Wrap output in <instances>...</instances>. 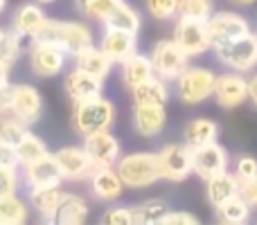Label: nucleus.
Segmentation results:
<instances>
[{"label":"nucleus","mask_w":257,"mask_h":225,"mask_svg":"<svg viewBox=\"0 0 257 225\" xmlns=\"http://www.w3.org/2000/svg\"><path fill=\"white\" fill-rule=\"evenodd\" d=\"M32 41L52 43L57 48L66 50L70 57L81 52L84 48L93 45V30L81 21H61V18H45L43 25L34 34Z\"/></svg>","instance_id":"nucleus-1"},{"label":"nucleus","mask_w":257,"mask_h":225,"mask_svg":"<svg viewBox=\"0 0 257 225\" xmlns=\"http://www.w3.org/2000/svg\"><path fill=\"white\" fill-rule=\"evenodd\" d=\"M117 119V108L104 95H97L93 99L75 102L72 106V131L79 137H86L90 133L111 131Z\"/></svg>","instance_id":"nucleus-2"},{"label":"nucleus","mask_w":257,"mask_h":225,"mask_svg":"<svg viewBox=\"0 0 257 225\" xmlns=\"http://www.w3.org/2000/svg\"><path fill=\"white\" fill-rule=\"evenodd\" d=\"M115 171L120 173L126 189H147L158 180H163L158 153H151V151H136V153L120 155V160L115 162Z\"/></svg>","instance_id":"nucleus-3"},{"label":"nucleus","mask_w":257,"mask_h":225,"mask_svg":"<svg viewBox=\"0 0 257 225\" xmlns=\"http://www.w3.org/2000/svg\"><path fill=\"white\" fill-rule=\"evenodd\" d=\"M174 84H176V95L183 104L199 106V104L212 99L214 84H217V72L203 66H187Z\"/></svg>","instance_id":"nucleus-4"},{"label":"nucleus","mask_w":257,"mask_h":225,"mask_svg":"<svg viewBox=\"0 0 257 225\" xmlns=\"http://www.w3.org/2000/svg\"><path fill=\"white\" fill-rule=\"evenodd\" d=\"M214 57L219 59V63L228 68V70L235 72H250L257 66V34L248 32V34H241L232 41L214 45Z\"/></svg>","instance_id":"nucleus-5"},{"label":"nucleus","mask_w":257,"mask_h":225,"mask_svg":"<svg viewBox=\"0 0 257 225\" xmlns=\"http://www.w3.org/2000/svg\"><path fill=\"white\" fill-rule=\"evenodd\" d=\"M70 54L66 50L57 48L52 43H43V41H32L30 52H27V61H30L32 75H36L39 79H52L59 77L66 70Z\"/></svg>","instance_id":"nucleus-6"},{"label":"nucleus","mask_w":257,"mask_h":225,"mask_svg":"<svg viewBox=\"0 0 257 225\" xmlns=\"http://www.w3.org/2000/svg\"><path fill=\"white\" fill-rule=\"evenodd\" d=\"M149 59L154 63V72L158 77H163L165 81H169V84H174L183 75V70L190 66V57L178 48L174 39L156 41L154 48H151Z\"/></svg>","instance_id":"nucleus-7"},{"label":"nucleus","mask_w":257,"mask_h":225,"mask_svg":"<svg viewBox=\"0 0 257 225\" xmlns=\"http://www.w3.org/2000/svg\"><path fill=\"white\" fill-rule=\"evenodd\" d=\"M172 39L176 41V45L190 59L192 57H201V54H205L208 50H212L208 23H205V21H196V18L176 16Z\"/></svg>","instance_id":"nucleus-8"},{"label":"nucleus","mask_w":257,"mask_h":225,"mask_svg":"<svg viewBox=\"0 0 257 225\" xmlns=\"http://www.w3.org/2000/svg\"><path fill=\"white\" fill-rule=\"evenodd\" d=\"M158 162L163 180L169 182H183L194 173L192 167V146L185 142H169L158 151Z\"/></svg>","instance_id":"nucleus-9"},{"label":"nucleus","mask_w":257,"mask_h":225,"mask_svg":"<svg viewBox=\"0 0 257 225\" xmlns=\"http://www.w3.org/2000/svg\"><path fill=\"white\" fill-rule=\"evenodd\" d=\"M52 158L57 162L59 171H61V178L66 182H84L93 176V164H90L88 155H86L84 146L77 144H68L61 146V149L52 151Z\"/></svg>","instance_id":"nucleus-10"},{"label":"nucleus","mask_w":257,"mask_h":225,"mask_svg":"<svg viewBox=\"0 0 257 225\" xmlns=\"http://www.w3.org/2000/svg\"><path fill=\"white\" fill-rule=\"evenodd\" d=\"M84 151L88 155L93 169H102V167H115V162L122 155V144L111 131H99V133H90L84 137Z\"/></svg>","instance_id":"nucleus-11"},{"label":"nucleus","mask_w":257,"mask_h":225,"mask_svg":"<svg viewBox=\"0 0 257 225\" xmlns=\"http://www.w3.org/2000/svg\"><path fill=\"white\" fill-rule=\"evenodd\" d=\"M212 99L221 108H239L241 104L248 102V77L244 72L228 70L223 75H217Z\"/></svg>","instance_id":"nucleus-12"},{"label":"nucleus","mask_w":257,"mask_h":225,"mask_svg":"<svg viewBox=\"0 0 257 225\" xmlns=\"http://www.w3.org/2000/svg\"><path fill=\"white\" fill-rule=\"evenodd\" d=\"M9 113L16 115L27 126H32L43 115V95L32 84L12 86V106H9Z\"/></svg>","instance_id":"nucleus-13"},{"label":"nucleus","mask_w":257,"mask_h":225,"mask_svg":"<svg viewBox=\"0 0 257 225\" xmlns=\"http://www.w3.org/2000/svg\"><path fill=\"white\" fill-rule=\"evenodd\" d=\"M192 167H194L196 176L208 180L214 173L230 169V153L223 144H219V140L210 142V144H203L199 149H192Z\"/></svg>","instance_id":"nucleus-14"},{"label":"nucleus","mask_w":257,"mask_h":225,"mask_svg":"<svg viewBox=\"0 0 257 225\" xmlns=\"http://www.w3.org/2000/svg\"><path fill=\"white\" fill-rule=\"evenodd\" d=\"M205 23H208L212 48L219 43H226V41L237 39V36H241V34L253 32L250 30V23L237 12H214Z\"/></svg>","instance_id":"nucleus-15"},{"label":"nucleus","mask_w":257,"mask_h":225,"mask_svg":"<svg viewBox=\"0 0 257 225\" xmlns=\"http://www.w3.org/2000/svg\"><path fill=\"white\" fill-rule=\"evenodd\" d=\"M131 122L138 135L158 137L167 128V108L165 104H133Z\"/></svg>","instance_id":"nucleus-16"},{"label":"nucleus","mask_w":257,"mask_h":225,"mask_svg":"<svg viewBox=\"0 0 257 225\" xmlns=\"http://www.w3.org/2000/svg\"><path fill=\"white\" fill-rule=\"evenodd\" d=\"M63 198H66L63 185H45V187H30L27 189L30 209H34L41 221H45V223H54L57 209Z\"/></svg>","instance_id":"nucleus-17"},{"label":"nucleus","mask_w":257,"mask_h":225,"mask_svg":"<svg viewBox=\"0 0 257 225\" xmlns=\"http://www.w3.org/2000/svg\"><path fill=\"white\" fill-rule=\"evenodd\" d=\"M88 182H90V194L106 205L117 203L126 191V185L122 182V178H120V173L115 171V167L95 169L93 176L88 178Z\"/></svg>","instance_id":"nucleus-18"},{"label":"nucleus","mask_w":257,"mask_h":225,"mask_svg":"<svg viewBox=\"0 0 257 225\" xmlns=\"http://www.w3.org/2000/svg\"><path fill=\"white\" fill-rule=\"evenodd\" d=\"M63 90H66L68 99L72 104L84 102V99H93L97 95H104V79L88 75V72L79 70V68H70L63 77Z\"/></svg>","instance_id":"nucleus-19"},{"label":"nucleus","mask_w":257,"mask_h":225,"mask_svg":"<svg viewBox=\"0 0 257 225\" xmlns=\"http://www.w3.org/2000/svg\"><path fill=\"white\" fill-rule=\"evenodd\" d=\"M99 48L104 50V54H106L115 66H120L122 61H126L128 57H133V54L138 52V34L104 27V34H102V39H99Z\"/></svg>","instance_id":"nucleus-20"},{"label":"nucleus","mask_w":257,"mask_h":225,"mask_svg":"<svg viewBox=\"0 0 257 225\" xmlns=\"http://www.w3.org/2000/svg\"><path fill=\"white\" fill-rule=\"evenodd\" d=\"M45 18L48 16H45V12H43V5H39L36 0L34 3H23L12 12L9 30L21 34L23 39H34V34L39 32V27L43 25Z\"/></svg>","instance_id":"nucleus-21"},{"label":"nucleus","mask_w":257,"mask_h":225,"mask_svg":"<svg viewBox=\"0 0 257 225\" xmlns=\"http://www.w3.org/2000/svg\"><path fill=\"white\" fill-rule=\"evenodd\" d=\"M21 180H23V185L30 189V187L61 185L63 178H61V171H59L57 162H54V158L48 155V158H41L32 164H23L21 167Z\"/></svg>","instance_id":"nucleus-22"},{"label":"nucleus","mask_w":257,"mask_h":225,"mask_svg":"<svg viewBox=\"0 0 257 225\" xmlns=\"http://www.w3.org/2000/svg\"><path fill=\"white\" fill-rule=\"evenodd\" d=\"M72 61H75V68L97 77V79H106V77L111 75L113 66H115V63L104 54V50L95 43L88 45V48H84L81 52H77L75 57H72Z\"/></svg>","instance_id":"nucleus-23"},{"label":"nucleus","mask_w":257,"mask_h":225,"mask_svg":"<svg viewBox=\"0 0 257 225\" xmlns=\"http://www.w3.org/2000/svg\"><path fill=\"white\" fill-rule=\"evenodd\" d=\"M219 140V124L210 117H194L183 126V142L192 149Z\"/></svg>","instance_id":"nucleus-24"},{"label":"nucleus","mask_w":257,"mask_h":225,"mask_svg":"<svg viewBox=\"0 0 257 225\" xmlns=\"http://www.w3.org/2000/svg\"><path fill=\"white\" fill-rule=\"evenodd\" d=\"M235 194H239V180H237V176L230 169H226L221 173H214V176H210L205 180V196H208V203L212 207L221 205L223 200H228Z\"/></svg>","instance_id":"nucleus-25"},{"label":"nucleus","mask_w":257,"mask_h":225,"mask_svg":"<svg viewBox=\"0 0 257 225\" xmlns=\"http://www.w3.org/2000/svg\"><path fill=\"white\" fill-rule=\"evenodd\" d=\"M90 216V203L79 194H72V191H66V198L61 200L57 209V216H54V223L61 225H84Z\"/></svg>","instance_id":"nucleus-26"},{"label":"nucleus","mask_w":257,"mask_h":225,"mask_svg":"<svg viewBox=\"0 0 257 225\" xmlns=\"http://www.w3.org/2000/svg\"><path fill=\"white\" fill-rule=\"evenodd\" d=\"M154 63H151V59L147 57V54H140L136 52L133 57H128L126 61L120 63V77H122V84L126 86L128 90L136 88L138 84H142V81H147L149 77H154Z\"/></svg>","instance_id":"nucleus-27"},{"label":"nucleus","mask_w":257,"mask_h":225,"mask_svg":"<svg viewBox=\"0 0 257 225\" xmlns=\"http://www.w3.org/2000/svg\"><path fill=\"white\" fill-rule=\"evenodd\" d=\"M169 95H172L169 93V81H165L158 75L149 77L147 81L131 88L133 104H167Z\"/></svg>","instance_id":"nucleus-28"},{"label":"nucleus","mask_w":257,"mask_h":225,"mask_svg":"<svg viewBox=\"0 0 257 225\" xmlns=\"http://www.w3.org/2000/svg\"><path fill=\"white\" fill-rule=\"evenodd\" d=\"M30 218V203L18 191L0 196V225H21Z\"/></svg>","instance_id":"nucleus-29"},{"label":"nucleus","mask_w":257,"mask_h":225,"mask_svg":"<svg viewBox=\"0 0 257 225\" xmlns=\"http://www.w3.org/2000/svg\"><path fill=\"white\" fill-rule=\"evenodd\" d=\"M214 209H217L219 223H226V225H244L250 221V214H253V209L248 207V203L239 194L230 196V198L223 200Z\"/></svg>","instance_id":"nucleus-30"},{"label":"nucleus","mask_w":257,"mask_h":225,"mask_svg":"<svg viewBox=\"0 0 257 225\" xmlns=\"http://www.w3.org/2000/svg\"><path fill=\"white\" fill-rule=\"evenodd\" d=\"M104 27H111V30H122V32H131L138 34L142 27V14L138 12L133 5H128L126 0L115 9V12L108 16V21L104 23Z\"/></svg>","instance_id":"nucleus-31"},{"label":"nucleus","mask_w":257,"mask_h":225,"mask_svg":"<svg viewBox=\"0 0 257 225\" xmlns=\"http://www.w3.org/2000/svg\"><path fill=\"white\" fill-rule=\"evenodd\" d=\"M48 155H52V151H50V146L45 144L43 140H41L36 133H27L25 137H23V142L16 146V160H18V167H23V164H32L36 162V160L41 158H48Z\"/></svg>","instance_id":"nucleus-32"},{"label":"nucleus","mask_w":257,"mask_h":225,"mask_svg":"<svg viewBox=\"0 0 257 225\" xmlns=\"http://www.w3.org/2000/svg\"><path fill=\"white\" fill-rule=\"evenodd\" d=\"M167 212H169V205L165 200L149 198L133 207V221L138 225H163Z\"/></svg>","instance_id":"nucleus-33"},{"label":"nucleus","mask_w":257,"mask_h":225,"mask_svg":"<svg viewBox=\"0 0 257 225\" xmlns=\"http://www.w3.org/2000/svg\"><path fill=\"white\" fill-rule=\"evenodd\" d=\"M124 0H75V7L81 16H86L88 21L95 23H106L108 16L115 12Z\"/></svg>","instance_id":"nucleus-34"},{"label":"nucleus","mask_w":257,"mask_h":225,"mask_svg":"<svg viewBox=\"0 0 257 225\" xmlns=\"http://www.w3.org/2000/svg\"><path fill=\"white\" fill-rule=\"evenodd\" d=\"M27 133H30V126L25 122H21L16 115H12V113L0 115V142L3 144L16 149Z\"/></svg>","instance_id":"nucleus-35"},{"label":"nucleus","mask_w":257,"mask_h":225,"mask_svg":"<svg viewBox=\"0 0 257 225\" xmlns=\"http://www.w3.org/2000/svg\"><path fill=\"white\" fill-rule=\"evenodd\" d=\"M21 57H23V36L16 34L14 30H5V34L0 36V61H5L7 66L14 68Z\"/></svg>","instance_id":"nucleus-36"},{"label":"nucleus","mask_w":257,"mask_h":225,"mask_svg":"<svg viewBox=\"0 0 257 225\" xmlns=\"http://www.w3.org/2000/svg\"><path fill=\"white\" fill-rule=\"evenodd\" d=\"M214 14V0H178V16L208 21Z\"/></svg>","instance_id":"nucleus-37"},{"label":"nucleus","mask_w":257,"mask_h":225,"mask_svg":"<svg viewBox=\"0 0 257 225\" xmlns=\"http://www.w3.org/2000/svg\"><path fill=\"white\" fill-rule=\"evenodd\" d=\"M147 14L156 21H172L178 16V0H145Z\"/></svg>","instance_id":"nucleus-38"},{"label":"nucleus","mask_w":257,"mask_h":225,"mask_svg":"<svg viewBox=\"0 0 257 225\" xmlns=\"http://www.w3.org/2000/svg\"><path fill=\"white\" fill-rule=\"evenodd\" d=\"M104 225H133V207H126V205H108V209L102 214L99 218Z\"/></svg>","instance_id":"nucleus-39"},{"label":"nucleus","mask_w":257,"mask_h":225,"mask_svg":"<svg viewBox=\"0 0 257 225\" xmlns=\"http://www.w3.org/2000/svg\"><path fill=\"white\" fill-rule=\"evenodd\" d=\"M21 167H5L0 164V196L14 194L21 187Z\"/></svg>","instance_id":"nucleus-40"},{"label":"nucleus","mask_w":257,"mask_h":225,"mask_svg":"<svg viewBox=\"0 0 257 225\" xmlns=\"http://www.w3.org/2000/svg\"><path fill=\"white\" fill-rule=\"evenodd\" d=\"M232 173L237 176V180H246V178L257 176V160L253 155H241V158H237Z\"/></svg>","instance_id":"nucleus-41"},{"label":"nucleus","mask_w":257,"mask_h":225,"mask_svg":"<svg viewBox=\"0 0 257 225\" xmlns=\"http://www.w3.org/2000/svg\"><path fill=\"white\" fill-rule=\"evenodd\" d=\"M196 223H201V218L196 214L187 212V209H169L163 221V225H196Z\"/></svg>","instance_id":"nucleus-42"},{"label":"nucleus","mask_w":257,"mask_h":225,"mask_svg":"<svg viewBox=\"0 0 257 225\" xmlns=\"http://www.w3.org/2000/svg\"><path fill=\"white\" fill-rule=\"evenodd\" d=\"M239 196L248 203V207L257 209V176L246 178V180H239Z\"/></svg>","instance_id":"nucleus-43"},{"label":"nucleus","mask_w":257,"mask_h":225,"mask_svg":"<svg viewBox=\"0 0 257 225\" xmlns=\"http://www.w3.org/2000/svg\"><path fill=\"white\" fill-rule=\"evenodd\" d=\"M0 164H5V167H18L16 149H14V146L3 144V142H0Z\"/></svg>","instance_id":"nucleus-44"},{"label":"nucleus","mask_w":257,"mask_h":225,"mask_svg":"<svg viewBox=\"0 0 257 225\" xmlns=\"http://www.w3.org/2000/svg\"><path fill=\"white\" fill-rule=\"evenodd\" d=\"M12 106V84H3L0 86V115L9 113Z\"/></svg>","instance_id":"nucleus-45"},{"label":"nucleus","mask_w":257,"mask_h":225,"mask_svg":"<svg viewBox=\"0 0 257 225\" xmlns=\"http://www.w3.org/2000/svg\"><path fill=\"white\" fill-rule=\"evenodd\" d=\"M248 102L257 108V72L248 77Z\"/></svg>","instance_id":"nucleus-46"},{"label":"nucleus","mask_w":257,"mask_h":225,"mask_svg":"<svg viewBox=\"0 0 257 225\" xmlns=\"http://www.w3.org/2000/svg\"><path fill=\"white\" fill-rule=\"evenodd\" d=\"M9 75H12V66H7L5 61H0V86L9 84Z\"/></svg>","instance_id":"nucleus-47"},{"label":"nucleus","mask_w":257,"mask_h":225,"mask_svg":"<svg viewBox=\"0 0 257 225\" xmlns=\"http://www.w3.org/2000/svg\"><path fill=\"white\" fill-rule=\"evenodd\" d=\"M232 5H237V7H253L257 0H230Z\"/></svg>","instance_id":"nucleus-48"},{"label":"nucleus","mask_w":257,"mask_h":225,"mask_svg":"<svg viewBox=\"0 0 257 225\" xmlns=\"http://www.w3.org/2000/svg\"><path fill=\"white\" fill-rule=\"evenodd\" d=\"M36 3H39V5H54L57 0H36Z\"/></svg>","instance_id":"nucleus-49"},{"label":"nucleus","mask_w":257,"mask_h":225,"mask_svg":"<svg viewBox=\"0 0 257 225\" xmlns=\"http://www.w3.org/2000/svg\"><path fill=\"white\" fill-rule=\"evenodd\" d=\"M5 7H7V0H0V14L5 12Z\"/></svg>","instance_id":"nucleus-50"},{"label":"nucleus","mask_w":257,"mask_h":225,"mask_svg":"<svg viewBox=\"0 0 257 225\" xmlns=\"http://www.w3.org/2000/svg\"><path fill=\"white\" fill-rule=\"evenodd\" d=\"M3 34H5V27H3V25H0V36H3Z\"/></svg>","instance_id":"nucleus-51"}]
</instances>
